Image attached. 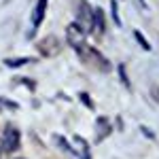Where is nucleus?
Instances as JSON below:
<instances>
[{"mask_svg": "<svg viewBox=\"0 0 159 159\" xmlns=\"http://www.w3.org/2000/svg\"><path fill=\"white\" fill-rule=\"evenodd\" d=\"M66 38H68V45H70L76 53H81V51L87 47V34L79 28L76 21H74V24H68V28H66Z\"/></svg>", "mask_w": 159, "mask_h": 159, "instance_id": "1", "label": "nucleus"}, {"mask_svg": "<svg viewBox=\"0 0 159 159\" xmlns=\"http://www.w3.org/2000/svg\"><path fill=\"white\" fill-rule=\"evenodd\" d=\"M47 2H49V0H38V2H36V9H34V17H32V28H34V30H36L38 25L43 24V19H45Z\"/></svg>", "mask_w": 159, "mask_h": 159, "instance_id": "6", "label": "nucleus"}, {"mask_svg": "<svg viewBox=\"0 0 159 159\" xmlns=\"http://www.w3.org/2000/svg\"><path fill=\"white\" fill-rule=\"evenodd\" d=\"M28 61H32V57H21V60H7L4 64L13 68V66H24V64H28Z\"/></svg>", "mask_w": 159, "mask_h": 159, "instance_id": "9", "label": "nucleus"}, {"mask_svg": "<svg viewBox=\"0 0 159 159\" xmlns=\"http://www.w3.org/2000/svg\"><path fill=\"white\" fill-rule=\"evenodd\" d=\"M138 2H140V4H142V7H147V2H144V0H138Z\"/></svg>", "mask_w": 159, "mask_h": 159, "instance_id": "12", "label": "nucleus"}, {"mask_svg": "<svg viewBox=\"0 0 159 159\" xmlns=\"http://www.w3.org/2000/svg\"><path fill=\"white\" fill-rule=\"evenodd\" d=\"M19 142H21V136L17 132V127L13 125H7L4 132H2V144H0V151L4 153H15L19 148Z\"/></svg>", "mask_w": 159, "mask_h": 159, "instance_id": "3", "label": "nucleus"}, {"mask_svg": "<svg viewBox=\"0 0 159 159\" xmlns=\"http://www.w3.org/2000/svg\"><path fill=\"white\" fill-rule=\"evenodd\" d=\"M110 9H112V19H115V24H117V25H121L119 13H117V2H112V4H110Z\"/></svg>", "mask_w": 159, "mask_h": 159, "instance_id": "10", "label": "nucleus"}, {"mask_svg": "<svg viewBox=\"0 0 159 159\" xmlns=\"http://www.w3.org/2000/svg\"><path fill=\"white\" fill-rule=\"evenodd\" d=\"M104 11L102 9H93V17H91V32L96 34V36H102L104 34Z\"/></svg>", "mask_w": 159, "mask_h": 159, "instance_id": "5", "label": "nucleus"}, {"mask_svg": "<svg viewBox=\"0 0 159 159\" xmlns=\"http://www.w3.org/2000/svg\"><path fill=\"white\" fill-rule=\"evenodd\" d=\"M79 55H81V60L85 61L87 66H96V68H98V70H102V72H108V70H110L108 60H104V57H102V55H100L93 47H85V49L81 51Z\"/></svg>", "mask_w": 159, "mask_h": 159, "instance_id": "2", "label": "nucleus"}, {"mask_svg": "<svg viewBox=\"0 0 159 159\" xmlns=\"http://www.w3.org/2000/svg\"><path fill=\"white\" fill-rule=\"evenodd\" d=\"M134 36H136V40H138V43L142 45V49L151 51V45H148V40H147V38H144L142 34H140V30H136V32H134Z\"/></svg>", "mask_w": 159, "mask_h": 159, "instance_id": "8", "label": "nucleus"}, {"mask_svg": "<svg viewBox=\"0 0 159 159\" xmlns=\"http://www.w3.org/2000/svg\"><path fill=\"white\" fill-rule=\"evenodd\" d=\"M108 123H106V119H98V140H102L104 136H108Z\"/></svg>", "mask_w": 159, "mask_h": 159, "instance_id": "7", "label": "nucleus"}, {"mask_svg": "<svg viewBox=\"0 0 159 159\" xmlns=\"http://www.w3.org/2000/svg\"><path fill=\"white\" fill-rule=\"evenodd\" d=\"M91 17H93V9H89V4L87 2H81V7H79V28L83 30V32H91Z\"/></svg>", "mask_w": 159, "mask_h": 159, "instance_id": "4", "label": "nucleus"}, {"mask_svg": "<svg viewBox=\"0 0 159 159\" xmlns=\"http://www.w3.org/2000/svg\"><path fill=\"white\" fill-rule=\"evenodd\" d=\"M119 72H121V79H123V83H125V85L129 87V81H127V76H125V68H123V66H119Z\"/></svg>", "mask_w": 159, "mask_h": 159, "instance_id": "11", "label": "nucleus"}]
</instances>
